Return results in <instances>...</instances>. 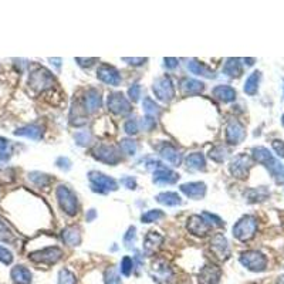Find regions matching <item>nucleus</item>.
Returning a JSON list of instances; mask_svg holds the SVG:
<instances>
[{"label":"nucleus","instance_id":"nucleus-26","mask_svg":"<svg viewBox=\"0 0 284 284\" xmlns=\"http://www.w3.org/2000/svg\"><path fill=\"white\" fill-rule=\"evenodd\" d=\"M182 91L185 94H199L204 90V84L193 79H185L181 84Z\"/></svg>","mask_w":284,"mask_h":284},{"label":"nucleus","instance_id":"nucleus-34","mask_svg":"<svg viewBox=\"0 0 284 284\" xmlns=\"http://www.w3.org/2000/svg\"><path fill=\"white\" fill-rule=\"evenodd\" d=\"M74 139H76L77 145H80V147H87L92 141V135H91L90 131H79L74 135Z\"/></svg>","mask_w":284,"mask_h":284},{"label":"nucleus","instance_id":"nucleus-56","mask_svg":"<svg viewBox=\"0 0 284 284\" xmlns=\"http://www.w3.org/2000/svg\"><path fill=\"white\" fill-rule=\"evenodd\" d=\"M282 122H283V125H284V115H283V118H282Z\"/></svg>","mask_w":284,"mask_h":284},{"label":"nucleus","instance_id":"nucleus-30","mask_svg":"<svg viewBox=\"0 0 284 284\" xmlns=\"http://www.w3.org/2000/svg\"><path fill=\"white\" fill-rule=\"evenodd\" d=\"M204 165H206V162H204L203 155L199 154V152H195V154L189 155V157L186 158V166H188L189 169L204 170Z\"/></svg>","mask_w":284,"mask_h":284},{"label":"nucleus","instance_id":"nucleus-48","mask_svg":"<svg viewBox=\"0 0 284 284\" xmlns=\"http://www.w3.org/2000/svg\"><path fill=\"white\" fill-rule=\"evenodd\" d=\"M121 183L124 185L125 188H128V189H135L136 188L135 179H134V178H131V176L122 178V179H121Z\"/></svg>","mask_w":284,"mask_h":284},{"label":"nucleus","instance_id":"nucleus-14","mask_svg":"<svg viewBox=\"0 0 284 284\" xmlns=\"http://www.w3.org/2000/svg\"><path fill=\"white\" fill-rule=\"evenodd\" d=\"M188 230H189L191 233H193V235H196V236H204V235L209 233L210 226H209V223L204 220L203 216L193 215L191 216L189 220H188Z\"/></svg>","mask_w":284,"mask_h":284},{"label":"nucleus","instance_id":"nucleus-17","mask_svg":"<svg viewBox=\"0 0 284 284\" xmlns=\"http://www.w3.org/2000/svg\"><path fill=\"white\" fill-rule=\"evenodd\" d=\"M100 108H101V95L98 91L91 88L85 92V97H84V110L92 114L97 113Z\"/></svg>","mask_w":284,"mask_h":284},{"label":"nucleus","instance_id":"nucleus-12","mask_svg":"<svg viewBox=\"0 0 284 284\" xmlns=\"http://www.w3.org/2000/svg\"><path fill=\"white\" fill-rule=\"evenodd\" d=\"M63 256V251L58 247H47V249L39 250L30 254V259L39 263H56L60 260V257Z\"/></svg>","mask_w":284,"mask_h":284},{"label":"nucleus","instance_id":"nucleus-33","mask_svg":"<svg viewBox=\"0 0 284 284\" xmlns=\"http://www.w3.org/2000/svg\"><path fill=\"white\" fill-rule=\"evenodd\" d=\"M162 217H163V212L159 210V209H154V210H148L147 213L141 216V220L144 223H152V222H157Z\"/></svg>","mask_w":284,"mask_h":284},{"label":"nucleus","instance_id":"nucleus-21","mask_svg":"<svg viewBox=\"0 0 284 284\" xmlns=\"http://www.w3.org/2000/svg\"><path fill=\"white\" fill-rule=\"evenodd\" d=\"M161 157L165 161H168L169 163H172L173 166H178L182 161V154L172 145H166V147L162 148L161 149Z\"/></svg>","mask_w":284,"mask_h":284},{"label":"nucleus","instance_id":"nucleus-16","mask_svg":"<svg viewBox=\"0 0 284 284\" xmlns=\"http://www.w3.org/2000/svg\"><path fill=\"white\" fill-rule=\"evenodd\" d=\"M210 247H212V251L215 253L217 257H220V259H227L229 254H230L229 243H227L226 238L223 235H220V233L216 235L215 238L212 239Z\"/></svg>","mask_w":284,"mask_h":284},{"label":"nucleus","instance_id":"nucleus-32","mask_svg":"<svg viewBox=\"0 0 284 284\" xmlns=\"http://www.w3.org/2000/svg\"><path fill=\"white\" fill-rule=\"evenodd\" d=\"M29 179L36 183L37 186H47L50 182H51V178L48 176V175H45V173H40V172H33V173H30L29 175Z\"/></svg>","mask_w":284,"mask_h":284},{"label":"nucleus","instance_id":"nucleus-7","mask_svg":"<svg viewBox=\"0 0 284 284\" xmlns=\"http://www.w3.org/2000/svg\"><path fill=\"white\" fill-rule=\"evenodd\" d=\"M240 263L251 272H263L267 266L266 257L261 254L260 251H254V250L243 253L240 256Z\"/></svg>","mask_w":284,"mask_h":284},{"label":"nucleus","instance_id":"nucleus-38","mask_svg":"<svg viewBox=\"0 0 284 284\" xmlns=\"http://www.w3.org/2000/svg\"><path fill=\"white\" fill-rule=\"evenodd\" d=\"M202 216L204 217V220L209 223V226L210 227H222L223 226V222H222V219L220 217H217V216L212 215V213H207V212H203Z\"/></svg>","mask_w":284,"mask_h":284},{"label":"nucleus","instance_id":"nucleus-55","mask_svg":"<svg viewBox=\"0 0 284 284\" xmlns=\"http://www.w3.org/2000/svg\"><path fill=\"white\" fill-rule=\"evenodd\" d=\"M279 283L284 284V276H282V277H280V282H279Z\"/></svg>","mask_w":284,"mask_h":284},{"label":"nucleus","instance_id":"nucleus-41","mask_svg":"<svg viewBox=\"0 0 284 284\" xmlns=\"http://www.w3.org/2000/svg\"><path fill=\"white\" fill-rule=\"evenodd\" d=\"M155 126H157L155 118H152V117H145V118H142V121H141V128H142L144 131H152Z\"/></svg>","mask_w":284,"mask_h":284},{"label":"nucleus","instance_id":"nucleus-36","mask_svg":"<svg viewBox=\"0 0 284 284\" xmlns=\"http://www.w3.org/2000/svg\"><path fill=\"white\" fill-rule=\"evenodd\" d=\"M227 151L223 147H215L210 149L209 152V157L210 159H213L215 162H223L225 158H226Z\"/></svg>","mask_w":284,"mask_h":284},{"label":"nucleus","instance_id":"nucleus-46","mask_svg":"<svg viewBox=\"0 0 284 284\" xmlns=\"http://www.w3.org/2000/svg\"><path fill=\"white\" fill-rule=\"evenodd\" d=\"M107 284H121V280L118 279L117 273L114 272V269L107 272Z\"/></svg>","mask_w":284,"mask_h":284},{"label":"nucleus","instance_id":"nucleus-24","mask_svg":"<svg viewBox=\"0 0 284 284\" xmlns=\"http://www.w3.org/2000/svg\"><path fill=\"white\" fill-rule=\"evenodd\" d=\"M11 279L16 284H29L32 282V274L24 266H16L11 270Z\"/></svg>","mask_w":284,"mask_h":284},{"label":"nucleus","instance_id":"nucleus-40","mask_svg":"<svg viewBox=\"0 0 284 284\" xmlns=\"http://www.w3.org/2000/svg\"><path fill=\"white\" fill-rule=\"evenodd\" d=\"M76 279L68 270H61L60 272V284H74Z\"/></svg>","mask_w":284,"mask_h":284},{"label":"nucleus","instance_id":"nucleus-13","mask_svg":"<svg viewBox=\"0 0 284 284\" xmlns=\"http://www.w3.org/2000/svg\"><path fill=\"white\" fill-rule=\"evenodd\" d=\"M97 77L101 80L102 82L114 85V87L120 85V82H121L120 73L108 64H102L101 67L97 70Z\"/></svg>","mask_w":284,"mask_h":284},{"label":"nucleus","instance_id":"nucleus-22","mask_svg":"<svg viewBox=\"0 0 284 284\" xmlns=\"http://www.w3.org/2000/svg\"><path fill=\"white\" fill-rule=\"evenodd\" d=\"M162 242H163V238L159 235L158 232H149L145 236V240H144V250H145V253L151 254L152 251H155V249L159 247V244H162Z\"/></svg>","mask_w":284,"mask_h":284},{"label":"nucleus","instance_id":"nucleus-45","mask_svg":"<svg viewBox=\"0 0 284 284\" xmlns=\"http://www.w3.org/2000/svg\"><path fill=\"white\" fill-rule=\"evenodd\" d=\"M121 270L124 273L125 276H128L131 270H132V260L129 257H124L122 259V263H121Z\"/></svg>","mask_w":284,"mask_h":284},{"label":"nucleus","instance_id":"nucleus-5","mask_svg":"<svg viewBox=\"0 0 284 284\" xmlns=\"http://www.w3.org/2000/svg\"><path fill=\"white\" fill-rule=\"evenodd\" d=\"M88 179H90L91 188H92L94 192L108 193L118 189V183L114 181L113 178L104 175L101 172L91 170L90 173H88Z\"/></svg>","mask_w":284,"mask_h":284},{"label":"nucleus","instance_id":"nucleus-3","mask_svg":"<svg viewBox=\"0 0 284 284\" xmlns=\"http://www.w3.org/2000/svg\"><path fill=\"white\" fill-rule=\"evenodd\" d=\"M54 84V79L51 76L50 71H47L43 67H36L30 73V77H29V85L30 88H33L34 91H45L48 88H51Z\"/></svg>","mask_w":284,"mask_h":284},{"label":"nucleus","instance_id":"nucleus-31","mask_svg":"<svg viewBox=\"0 0 284 284\" xmlns=\"http://www.w3.org/2000/svg\"><path fill=\"white\" fill-rule=\"evenodd\" d=\"M142 107H144V113L147 114V117L155 118L161 114V107L158 104H155V101H152V98H149V97H145Z\"/></svg>","mask_w":284,"mask_h":284},{"label":"nucleus","instance_id":"nucleus-10","mask_svg":"<svg viewBox=\"0 0 284 284\" xmlns=\"http://www.w3.org/2000/svg\"><path fill=\"white\" fill-rule=\"evenodd\" d=\"M108 108L113 111L114 114L118 115H124L131 111V104L125 98L121 92H114L108 95Z\"/></svg>","mask_w":284,"mask_h":284},{"label":"nucleus","instance_id":"nucleus-42","mask_svg":"<svg viewBox=\"0 0 284 284\" xmlns=\"http://www.w3.org/2000/svg\"><path fill=\"white\" fill-rule=\"evenodd\" d=\"M11 260H13L11 251H9V250L6 249V247H3V246H0V261L4 263V264H10Z\"/></svg>","mask_w":284,"mask_h":284},{"label":"nucleus","instance_id":"nucleus-49","mask_svg":"<svg viewBox=\"0 0 284 284\" xmlns=\"http://www.w3.org/2000/svg\"><path fill=\"white\" fill-rule=\"evenodd\" d=\"M122 60L126 61L128 64H134V66H141L147 61V58H126V57H124Z\"/></svg>","mask_w":284,"mask_h":284},{"label":"nucleus","instance_id":"nucleus-9","mask_svg":"<svg viewBox=\"0 0 284 284\" xmlns=\"http://www.w3.org/2000/svg\"><path fill=\"white\" fill-rule=\"evenodd\" d=\"M250 166H251V161L249 157L246 154H240L230 162V172L233 176L243 179L247 176Z\"/></svg>","mask_w":284,"mask_h":284},{"label":"nucleus","instance_id":"nucleus-11","mask_svg":"<svg viewBox=\"0 0 284 284\" xmlns=\"http://www.w3.org/2000/svg\"><path fill=\"white\" fill-rule=\"evenodd\" d=\"M246 138V131L244 126L239 121L233 120L230 121L226 126V141L230 145H238Z\"/></svg>","mask_w":284,"mask_h":284},{"label":"nucleus","instance_id":"nucleus-50","mask_svg":"<svg viewBox=\"0 0 284 284\" xmlns=\"http://www.w3.org/2000/svg\"><path fill=\"white\" fill-rule=\"evenodd\" d=\"M178 66V60L176 58H165V67L175 68Z\"/></svg>","mask_w":284,"mask_h":284},{"label":"nucleus","instance_id":"nucleus-35","mask_svg":"<svg viewBox=\"0 0 284 284\" xmlns=\"http://www.w3.org/2000/svg\"><path fill=\"white\" fill-rule=\"evenodd\" d=\"M120 148L121 151L126 154V155H135L136 152V142L132 139H122L120 142Z\"/></svg>","mask_w":284,"mask_h":284},{"label":"nucleus","instance_id":"nucleus-37","mask_svg":"<svg viewBox=\"0 0 284 284\" xmlns=\"http://www.w3.org/2000/svg\"><path fill=\"white\" fill-rule=\"evenodd\" d=\"M136 229L134 226H131L128 229V232L125 233L124 236V244L128 247V249H131L132 246H134V243H135V239H136Z\"/></svg>","mask_w":284,"mask_h":284},{"label":"nucleus","instance_id":"nucleus-29","mask_svg":"<svg viewBox=\"0 0 284 284\" xmlns=\"http://www.w3.org/2000/svg\"><path fill=\"white\" fill-rule=\"evenodd\" d=\"M157 201L159 203L165 204V206H176L182 203L181 196L175 192H162L157 196Z\"/></svg>","mask_w":284,"mask_h":284},{"label":"nucleus","instance_id":"nucleus-27","mask_svg":"<svg viewBox=\"0 0 284 284\" xmlns=\"http://www.w3.org/2000/svg\"><path fill=\"white\" fill-rule=\"evenodd\" d=\"M223 71L229 77H240L242 74V66H240V60L239 58H227Z\"/></svg>","mask_w":284,"mask_h":284},{"label":"nucleus","instance_id":"nucleus-28","mask_svg":"<svg viewBox=\"0 0 284 284\" xmlns=\"http://www.w3.org/2000/svg\"><path fill=\"white\" fill-rule=\"evenodd\" d=\"M260 71H254L249 76V79L246 80V84H244V92L249 94V95H254L257 90H259V82H260Z\"/></svg>","mask_w":284,"mask_h":284},{"label":"nucleus","instance_id":"nucleus-52","mask_svg":"<svg viewBox=\"0 0 284 284\" xmlns=\"http://www.w3.org/2000/svg\"><path fill=\"white\" fill-rule=\"evenodd\" d=\"M95 215H97V213H95V210H94V209H91L90 212H88V215H87V222H91V220L95 217Z\"/></svg>","mask_w":284,"mask_h":284},{"label":"nucleus","instance_id":"nucleus-20","mask_svg":"<svg viewBox=\"0 0 284 284\" xmlns=\"http://www.w3.org/2000/svg\"><path fill=\"white\" fill-rule=\"evenodd\" d=\"M212 92H213L215 98H217L219 101L232 102L236 100V91L229 85H217L213 88Z\"/></svg>","mask_w":284,"mask_h":284},{"label":"nucleus","instance_id":"nucleus-23","mask_svg":"<svg viewBox=\"0 0 284 284\" xmlns=\"http://www.w3.org/2000/svg\"><path fill=\"white\" fill-rule=\"evenodd\" d=\"M188 70L192 73V74H196V76H202V77H206V79H213L215 77V71L207 68L202 63H198L196 60H191L188 63Z\"/></svg>","mask_w":284,"mask_h":284},{"label":"nucleus","instance_id":"nucleus-8","mask_svg":"<svg viewBox=\"0 0 284 284\" xmlns=\"http://www.w3.org/2000/svg\"><path fill=\"white\" fill-rule=\"evenodd\" d=\"M92 155L94 158L105 162V163H110V165H115L121 161V157L118 154V151L114 147H108V145H100V147L94 148L92 151Z\"/></svg>","mask_w":284,"mask_h":284},{"label":"nucleus","instance_id":"nucleus-39","mask_svg":"<svg viewBox=\"0 0 284 284\" xmlns=\"http://www.w3.org/2000/svg\"><path fill=\"white\" fill-rule=\"evenodd\" d=\"M124 129L126 134H129V135H135L136 132L139 131V126H138V122H136L135 120H129V121L125 122Z\"/></svg>","mask_w":284,"mask_h":284},{"label":"nucleus","instance_id":"nucleus-18","mask_svg":"<svg viewBox=\"0 0 284 284\" xmlns=\"http://www.w3.org/2000/svg\"><path fill=\"white\" fill-rule=\"evenodd\" d=\"M178 179H179V175L165 166L154 172V182L158 185H170V183H175Z\"/></svg>","mask_w":284,"mask_h":284},{"label":"nucleus","instance_id":"nucleus-54","mask_svg":"<svg viewBox=\"0 0 284 284\" xmlns=\"http://www.w3.org/2000/svg\"><path fill=\"white\" fill-rule=\"evenodd\" d=\"M50 61H51V63H54V66H56L57 68L60 67V61H61L60 58H50Z\"/></svg>","mask_w":284,"mask_h":284},{"label":"nucleus","instance_id":"nucleus-47","mask_svg":"<svg viewBox=\"0 0 284 284\" xmlns=\"http://www.w3.org/2000/svg\"><path fill=\"white\" fill-rule=\"evenodd\" d=\"M56 165L60 168V169H64V170H68L70 168H71V162L68 161V158H64V157H61V158L57 159Z\"/></svg>","mask_w":284,"mask_h":284},{"label":"nucleus","instance_id":"nucleus-2","mask_svg":"<svg viewBox=\"0 0 284 284\" xmlns=\"http://www.w3.org/2000/svg\"><path fill=\"white\" fill-rule=\"evenodd\" d=\"M57 201L60 207L70 216H74L79 212V202H77V196L74 195L73 191H70L66 185H60L56 191Z\"/></svg>","mask_w":284,"mask_h":284},{"label":"nucleus","instance_id":"nucleus-51","mask_svg":"<svg viewBox=\"0 0 284 284\" xmlns=\"http://www.w3.org/2000/svg\"><path fill=\"white\" fill-rule=\"evenodd\" d=\"M7 147H9V141L4 138H0V152H3Z\"/></svg>","mask_w":284,"mask_h":284},{"label":"nucleus","instance_id":"nucleus-4","mask_svg":"<svg viewBox=\"0 0 284 284\" xmlns=\"http://www.w3.org/2000/svg\"><path fill=\"white\" fill-rule=\"evenodd\" d=\"M257 220L253 216H243L233 226V236L240 242H247L256 235Z\"/></svg>","mask_w":284,"mask_h":284},{"label":"nucleus","instance_id":"nucleus-43","mask_svg":"<svg viewBox=\"0 0 284 284\" xmlns=\"http://www.w3.org/2000/svg\"><path fill=\"white\" fill-rule=\"evenodd\" d=\"M272 147L274 149V152L280 157V158H284V142L280 141V139H274L272 142Z\"/></svg>","mask_w":284,"mask_h":284},{"label":"nucleus","instance_id":"nucleus-44","mask_svg":"<svg viewBox=\"0 0 284 284\" xmlns=\"http://www.w3.org/2000/svg\"><path fill=\"white\" fill-rule=\"evenodd\" d=\"M128 95H129V98H131L134 102L138 101L139 97H141V85H138V84L132 85V87L128 90Z\"/></svg>","mask_w":284,"mask_h":284},{"label":"nucleus","instance_id":"nucleus-53","mask_svg":"<svg viewBox=\"0 0 284 284\" xmlns=\"http://www.w3.org/2000/svg\"><path fill=\"white\" fill-rule=\"evenodd\" d=\"M7 159H9V155H6V154H0V163L6 162Z\"/></svg>","mask_w":284,"mask_h":284},{"label":"nucleus","instance_id":"nucleus-15","mask_svg":"<svg viewBox=\"0 0 284 284\" xmlns=\"http://www.w3.org/2000/svg\"><path fill=\"white\" fill-rule=\"evenodd\" d=\"M181 191L191 199H202L206 193V185L203 182H191L181 185Z\"/></svg>","mask_w":284,"mask_h":284},{"label":"nucleus","instance_id":"nucleus-25","mask_svg":"<svg viewBox=\"0 0 284 284\" xmlns=\"http://www.w3.org/2000/svg\"><path fill=\"white\" fill-rule=\"evenodd\" d=\"M63 240L70 246H77L81 243V233L77 226H68L63 230Z\"/></svg>","mask_w":284,"mask_h":284},{"label":"nucleus","instance_id":"nucleus-19","mask_svg":"<svg viewBox=\"0 0 284 284\" xmlns=\"http://www.w3.org/2000/svg\"><path fill=\"white\" fill-rule=\"evenodd\" d=\"M14 135L17 136H26V138H30V139H34V141H39L41 136H43V129L41 126L39 125H26L23 128H19L14 131Z\"/></svg>","mask_w":284,"mask_h":284},{"label":"nucleus","instance_id":"nucleus-6","mask_svg":"<svg viewBox=\"0 0 284 284\" xmlns=\"http://www.w3.org/2000/svg\"><path fill=\"white\" fill-rule=\"evenodd\" d=\"M152 91H154L155 97L162 102L172 101L175 97L173 82L168 76H163V77H159V79L155 80V82L152 85Z\"/></svg>","mask_w":284,"mask_h":284},{"label":"nucleus","instance_id":"nucleus-1","mask_svg":"<svg viewBox=\"0 0 284 284\" xmlns=\"http://www.w3.org/2000/svg\"><path fill=\"white\" fill-rule=\"evenodd\" d=\"M253 158L256 159L257 162L263 163L269 172L272 173V176L274 178L276 183L282 185L284 182V168L283 165L277 161V159L273 157L270 154L269 149L263 147H257L253 149Z\"/></svg>","mask_w":284,"mask_h":284}]
</instances>
